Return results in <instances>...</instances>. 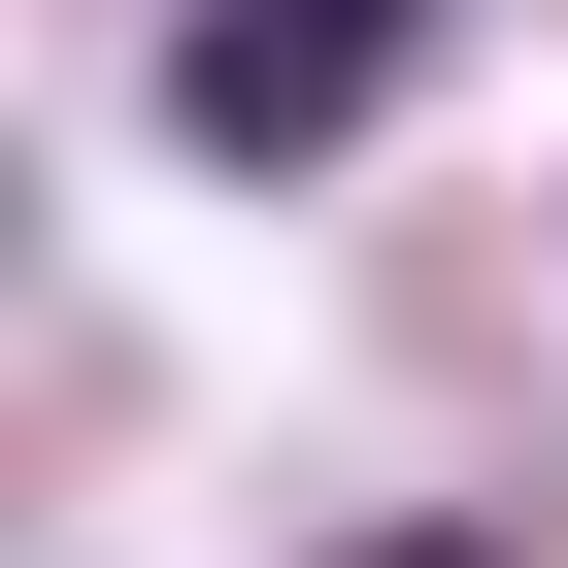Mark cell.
<instances>
[{"label": "cell", "instance_id": "2", "mask_svg": "<svg viewBox=\"0 0 568 568\" xmlns=\"http://www.w3.org/2000/svg\"><path fill=\"white\" fill-rule=\"evenodd\" d=\"M335 568H501V535H335Z\"/></svg>", "mask_w": 568, "mask_h": 568}, {"label": "cell", "instance_id": "1", "mask_svg": "<svg viewBox=\"0 0 568 568\" xmlns=\"http://www.w3.org/2000/svg\"><path fill=\"white\" fill-rule=\"evenodd\" d=\"M402 34H435V0H201V34H168V134L201 168H302V134H368Z\"/></svg>", "mask_w": 568, "mask_h": 568}]
</instances>
